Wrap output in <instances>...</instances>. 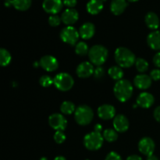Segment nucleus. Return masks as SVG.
<instances>
[{
    "label": "nucleus",
    "mask_w": 160,
    "mask_h": 160,
    "mask_svg": "<svg viewBox=\"0 0 160 160\" xmlns=\"http://www.w3.org/2000/svg\"><path fill=\"white\" fill-rule=\"evenodd\" d=\"M154 118L156 121L160 123V106L156 107L154 110Z\"/></svg>",
    "instance_id": "4c0bfd02"
},
{
    "label": "nucleus",
    "mask_w": 160,
    "mask_h": 160,
    "mask_svg": "<svg viewBox=\"0 0 160 160\" xmlns=\"http://www.w3.org/2000/svg\"><path fill=\"white\" fill-rule=\"evenodd\" d=\"M147 42L152 49L160 50V31H154L150 33L147 38Z\"/></svg>",
    "instance_id": "aec40b11"
},
{
    "label": "nucleus",
    "mask_w": 160,
    "mask_h": 160,
    "mask_svg": "<svg viewBox=\"0 0 160 160\" xmlns=\"http://www.w3.org/2000/svg\"><path fill=\"white\" fill-rule=\"evenodd\" d=\"M128 5L127 0H112L110 4V10L114 15H120L124 12Z\"/></svg>",
    "instance_id": "6ab92c4d"
},
{
    "label": "nucleus",
    "mask_w": 160,
    "mask_h": 160,
    "mask_svg": "<svg viewBox=\"0 0 160 160\" xmlns=\"http://www.w3.org/2000/svg\"><path fill=\"white\" fill-rule=\"evenodd\" d=\"M105 74V70L103 67H98L94 71V76L97 79H101L104 77Z\"/></svg>",
    "instance_id": "473e14b6"
},
{
    "label": "nucleus",
    "mask_w": 160,
    "mask_h": 160,
    "mask_svg": "<svg viewBox=\"0 0 160 160\" xmlns=\"http://www.w3.org/2000/svg\"><path fill=\"white\" fill-rule=\"evenodd\" d=\"M74 117L78 124L81 126H86L88 125L93 120V110L90 106L87 105H81L78 106L75 110Z\"/></svg>",
    "instance_id": "20e7f679"
},
{
    "label": "nucleus",
    "mask_w": 160,
    "mask_h": 160,
    "mask_svg": "<svg viewBox=\"0 0 160 160\" xmlns=\"http://www.w3.org/2000/svg\"><path fill=\"white\" fill-rule=\"evenodd\" d=\"M108 74L109 75L111 78H112L115 81H120L122 80L123 77V70L122 67L119 66H114V67H110L108 70Z\"/></svg>",
    "instance_id": "5701e85b"
},
{
    "label": "nucleus",
    "mask_w": 160,
    "mask_h": 160,
    "mask_svg": "<svg viewBox=\"0 0 160 160\" xmlns=\"http://www.w3.org/2000/svg\"><path fill=\"white\" fill-rule=\"evenodd\" d=\"M147 160H159L157 156H156L155 155H151V156H148L147 158Z\"/></svg>",
    "instance_id": "79ce46f5"
},
{
    "label": "nucleus",
    "mask_w": 160,
    "mask_h": 160,
    "mask_svg": "<svg viewBox=\"0 0 160 160\" xmlns=\"http://www.w3.org/2000/svg\"><path fill=\"white\" fill-rule=\"evenodd\" d=\"M79 31H77L75 28L72 26H67L64 28L60 32V38L65 43L70 45H77L79 38Z\"/></svg>",
    "instance_id": "0eeeda50"
},
{
    "label": "nucleus",
    "mask_w": 160,
    "mask_h": 160,
    "mask_svg": "<svg viewBox=\"0 0 160 160\" xmlns=\"http://www.w3.org/2000/svg\"><path fill=\"white\" fill-rule=\"evenodd\" d=\"M103 138L108 142H113L118 138V134L115 129H106L103 132Z\"/></svg>",
    "instance_id": "bb28decb"
},
{
    "label": "nucleus",
    "mask_w": 160,
    "mask_h": 160,
    "mask_svg": "<svg viewBox=\"0 0 160 160\" xmlns=\"http://www.w3.org/2000/svg\"><path fill=\"white\" fill-rule=\"evenodd\" d=\"M152 78L151 77L147 74H139L134 78V84L135 87L138 88L145 90L148 89L152 84Z\"/></svg>",
    "instance_id": "f3484780"
},
{
    "label": "nucleus",
    "mask_w": 160,
    "mask_h": 160,
    "mask_svg": "<svg viewBox=\"0 0 160 160\" xmlns=\"http://www.w3.org/2000/svg\"><path fill=\"white\" fill-rule=\"evenodd\" d=\"M105 160H122V159L118 153L115 152H111L106 156Z\"/></svg>",
    "instance_id": "72a5a7b5"
},
{
    "label": "nucleus",
    "mask_w": 160,
    "mask_h": 160,
    "mask_svg": "<svg viewBox=\"0 0 160 160\" xmlns=\"http://www.w3.org/2000/svg\"><path fill=\"white\" fill-rule=\"evenodd\" d=\"M54 141L57 144H62L66 140V135L63 131H57L54 134Z\"/></svg>",
    "instance_id": "2f4dec72"
},
{
    "label": "nucleus",
    "mask_w": 160,
    "mask_h": 160,
    "mask_svg": "<svg viewBox=\"0 0 160 160\" xmlns=\"http://www.w3.org/2000/svg\"><path fill=\"white\" fill-rule=\"evenodd\" d=\"M102 2H104V1H106V0H102Z\"/></svg>",
    "instance_id": "49530a36"
},
{
    "label": "nucleus",
    "mask_w": 160,
    "mask_h": 160,
    "mask_svg": "<svg viewBox=\"0 0 160 160\" xmlns=\"http://www.w3.org/2000/svg\"><path fill=\"white\" fill-rule=\"evenodd\" d=\"M40 160H48V159H47V158H45V157H42V158H41Z\"/></svg>",
    "instance_id": "a18cd8bd"
},
{
    "label": "nucleus",
    "mask_w": 160,
    "mask_h": 160,
    "mask_svg": "<svg viewBox=\"0 0 160 160\" xmlns=\"http://www.w3.org/2000/svg\"><path fill=\"white\" fill-rule=\"evenodd\" d=\"M63 5L67 6L68 8H73L77 5L78 0H62Z\"/></svg>",
    "instance_id": "c9c22d12"
},
{
    "label": "nucleus",
    "mask_w": 160,
    "mask_h": 160,
    "mask_svg": "<svg viewBox=\"0 0 160 160\" xmlns=\"http://www.w3.org/2000/svg\"><path fill=\"white\" fill-rule=\"evenodd\" d=\"M54 160H67L65 159V157L63 156H57V157L55 158Z\"/></svg>",
    "instance_id": "37998d69"
},
{
    "label": "nucleus",
    "mask_w": 160,
    "mask_h": 160,
    "mask_svg": "<svg viewBox=\"0 0 160 160\" xmlns=\"http://www.w3.org/2000/svg\"><path fill=\"white\" fill-rule=\"evenodd\" d=\"M113 92L116 98L121 102H124L132 95L133 86L128 80H120L114 85Z\"/></svg>",
    "instance_id": "f03ea898"
},
{
    "label": "nucleus",
    "mask_w": 160,
    "mask_h": 160,
    "mask_svg": "<svg viewBox=\"0 0 160 160\" xmlns=\"http://www.w3.org/2000/svg\"><path fill=\"white\" fill-rule=\"evenodd\" d=\"M95 32V27L91 22H87V23H84L82 26L79 29V34L80 36L83 39H88L92 38L94 36Z\"/></svg>",
    "instance_id": "a211bd4d"
},
{
    "label": "nucleus",
    "mask_w": 160,
    "mask_h": 160,
    "mask_svg": "<svg viewBox=\"0 0 160 160\" xmlns=\"http://www.w3.org/2000/svg\"><path fill=\"white\" fill-rule=\"evenodd\" d=\"M76 110L75 109V105L72 102L65 101L61 104L60 111L62 113L66 114V115H70L73 113Z\"/></svg>",
    "instance_id": "393cba45"
},
{
    "label": "nucleus",
    "mask_w": 160,
    "mask_h": 160,
    "mask_svg": "<svg viewBox=\"0 0 160 160\" xmlns=\"http://www.w3.org/2000/svg\"><path fill=\"white\" fill-rule=\"evenodd\" d=\"M39 63H40V67L42 68L48 72L55 71L59 67V62H58L56 58L52 56H49V55L42 56L39 61Z\"/></svg>",
    "instance_id": "9d476101"
},
{
    "label": "nucleus",
    "mask_w": 160,
    "mask_h": 160,
    "mask_svg": "<svg viewBox=\"0 0 160 160\" xmlns=\"http://www.w3.org/2000/svg\"><path fill=\"white\" fill-rule=\"evenodd\" d=\"M39 83L44 88H48L54 84V80L48 75H43L39 79Z\"/></svg>",
    "instance_id": "c756f323"
},
{
    "label": "nucleus",
    "mask_w": 160,
    "mask_h": 160,
    "mask_svg": "<svg viewBox=\"0 0 160 160\" xmlns=\"http://www.w3.org/2000/svg\"><path fill=\"white\" fill-rule=\"evenodd\" d=\"M11 55L9 52V51H7L5 48H1L0 50V63L2 67H6L8 66L11 62Z\"/></svg>",
    "instance_id": "a878e982"
},
{
    "label": "nucleus",
    "mask_w": 160,
    "mask_h": 160,
    "mask_svg": "<svg viewBox=\"0 0 160 160\" xmlns=\"http://www.w3.org/2000/svg\"><path fill=\"white\" fill-rule=\"evenodd\" d=\"M88 12L92 15H96L99 13L103 9V2L102 0H90L87 3Z\"/></svg>",
    "instance_id": "4be33fe9"
},
{
    "label": "nucleus",
    "mask_w": 160,
    "mask_h": 160,
    "mask_svg": "<svg viewBox=\"0 0 160 160\" xmlns=\"http://www.w3.org/2000/svg\"><path fill=\"white\" fill-rule=\"evenodd\" d=\"M97 112L100 118L105 120H108L115 117L116 109L112 105L105 104L98 107Z\"/></svg>",
    "instance_id": "4468645a"
},
{
    "label": "nucleus",
    "mask_w": 160,
    "mask_h": 160,
    "mask_svg": "<svg viewBox=\"0 0 160 160\" xmlns=\"http://www.w3.org/2000/svg\"><path fill=\"white\" fill-rule=\"evenodd\" d=\"M104 138L101 133L93 131L92 133L86 134L84 138V145L87 149L90 151L98 150L102 146Z\"/></svg>",
    "instance_id": "39448f33"
},
{
    "label": "nucleus",
    "mask_w": 160,
    "mask_h": 160,
    "mask_svg": "<svg viewBox=\"0 0 160 160\" xmlns=\"http://www.w3.org/2000/svg\"><path fill=\"white\" fill-rule=\"evenodd\" d=\"M155 148H156V145H155L154 141L148 137L142 138L138 143V149L140 152L147 156L153 154Z\"/></svg>",
    "instance_id": "9b49d317"
},
{
    "label": "nucleus",
    "mask_w": 160,
    "mask_h": 160,
    "mask_svg": "<svg viewBox=\"0 0 160 160\" xmlns=\"http://www.w3.org/2000/svg\"><path fill=\"white\" fill-rule=\"evenodd\" d=\"M128 1L131 2H137V1H138V0H128Z\"/></svg>",
    "instance_id": "c03bdc74"
},
{
    "label": "nucleus",
    "mask_w": 160,
    "mask_h": 160,
    "mask_svg": "<svg viewBox=\"0 0 160 160\" xmlns=\"http://www.w3.org/2000/svg\"><path fill=\"white\" fill-rule=\"evenodd\" d=\"M93 64L89 62H83L78 66L76 70L77 75L79 78H87L94 73Z\"/></svg>",
    "instance_id": "ddd939ff"
},
{
    "label": "nucleus",
    "mask_w": 160,
    "mask_h": 160,
    "mask_svg": "<svg viewBox=\"0 0 160 160\" xmlns=\"http://www.w3.org/2000/svg\"><path fill=\"white\" fill-rule=\"evenodd\" d=\"M32 0H12V6L20 11L28 10L31 6Z\"/></svg>",
    "instance_id": "b1692460"
},
{
    "label": "nucleus",
    "mask_w": 160,
    "mask_h": 160,
    "mask_svg": "<svg viewBox=\"0 0 160 160\" xmlns=\"http://www.w3.org/2000/svg\"><path fill=\"white\" fill-rule=\"evenodd\" d=\"M115 60L119 67L122 68H128L135 63L136 57L134 53L125 47L117 48L115 51Z\"/></svg>",
    "instance_id": "f257e3e1"
},
{
    "label": "nucleus",
    "mask_w": 160,
    "mask_h": 160,
    "mask_svg": "<svg viewBox=\"0 0 160 160\" xmlns=\"http://www.w3.org/2000/svg\"><path fill=\"white\" fill-rule=\"evenodd\" d=\"M48 123L54 130L63 131L67 128V120L62 114L54 113L48 117Z\"/></svg>",
    "instance_id": "6e6552de"
},
{
    "label": "nucleus",
    "mask_w": 160,
    "mask_h": 160,
    "mask_svg": "<svg viewBox=\"0 0 160 160\" xmlns=\"http://www.w3.org/2000/svg\"><path fill=\"white\" fill-rule=\"evenodd\" d=\"M150 77L153 81H159L160 80V70L159 69H154L150 73Z\"/></svg>",
    "instance_id": "f704fd0d"
},
{
    "label": "nucleus",
    "mask_w": 160,
    "mask_h": 160,
    "mask_svg": "<svg viewBox=\"0 0 160 160\" xmlns=\"http://www.w3.org/2000/svg\"><path fill=\"white\" fill-rule=\"evenodd\" d=\"M54 85L56 88L62 92H67L70 90L74 84L73 78L67 73H59L55 76Z\"/></svg>",
    "instance_id": "423d86ee"
},
{
    "label": "nucleus",
    "mask_w": 160,
    "mask_h": 160,
    "mask_svg": "<svg viewBox=\"0 0 160 160\" xmlns=\"http://www.w3.org/2000/svg\"><path fill=\"white\" fill-rule=\"evenodd\" d=\"M94 130L95 131V132H98V133H101V131H102V127L101 124H99V123H97V124L95 125V127H94Z\"/></svg>",
    "instance_id": "58836bf2"
},
{
    "label": "nucleus",
    "mask_w": 160,
    "mask_h": 160,
    "mask_svg": "<svg viewBox=\"0 0 160 160\" xmlns=\"http://www.w3.org/2000/svg\"><path fill=\"white\" fill-rule=\"evenodd\" d=\"M153 62H154L156 67L160 68V52L155 55V56L153 57Z\"/></svg>",
    "instance_id": "e433bc0d"
},
{
    "label": "nucleus",
    "mask_w": 160,
    "mask_h": 160,
    "mask_svg": "<svg viewBox=\"0 0 160 160\" xmlns=\"http://www.w3.org/2000/svg\"><path fill=\"white\" fill-rule=\"evenodd\" d=\"M113 127L117 132H126L129 128V121L124 115L120 114L114 117Z\"/></svg>",
    "instance_id": "2eb2a0df"
},
{
    "label": "nucleus",
    "mask_w": 160,
    "mask_h": 160,
    "mask_svg": "<svg viewBox=\"0 0 160 160\" xmlns=\"http://www.w3.org/2000/svg\"><path fill=\"white\" fill-rule=\"evenodd\" d=\"M155 102V98L152 94L148 92H142L137 98V103L140 107L144 109L150 108Z\"/></svg>",
    "instance_id": "dca6fc26"
},
{
    "label": "nucleus",
    "mask_w": 160,
    "mask_h": 160,
    "mask_svg": "<svg viewBox=\"0 0 160 160\" xmlns=\"http://www.w3.org/2000/svg\"><path fill=\"white\" fill-rule=\"evenodd\" d=\"M127 160H142V157H140L139 156H137V155H132V156H128Z\"/></svg>",
    "instance_id": "ea45409f"
},
{
    "label": "nucleus",
    "mask_w": 160,
    "mask_h": 160,
    "mask_svg": "<svg viewBox=\"0 0 160 160\" xmlns=\"http://www.w3.org/2000/svg\"><path fill=\"white\" fill-rule=\"evenodd\" d=\"M89 48L87 44L84 42H80L75 45V52L78 56H84L88 53Z\"/></svg>",
    "instance_id": "cd10ccee"
},
{
    "label": "nucleus",
    "mask_w": 160,
    "mask_h": 160,
    "mask_svg": "<svg viewBox=\"0 0 160 160\" xmlns=\"http://www.w3.org/2000/svg\"><path fill=\"white\" fill-rule=\"evenodd\" d=\"M108 55L109 52L107 48L100 45H94L89 49L88 52V57L91 62L98 67H101V65L106 62Z\"/></svg>",
    "instance_id": "7ed1b4c3"
},
{
    "label": "nucleus",
    "mask_w": 160,
    "mask_h": 160,
    "mask_svg": "<svg viewBox=\"0 0 160 160\" xmlns=\"http://www.w3.org/2000/svg\"><path fill=\"white\" fill-rule=\"evenodd\" d=\"M145 21L147 27L152 30H157L159 27V19L154 12H148L145 15Z\"/></svg>",
    "instance_id": "412c9836"
},
{
    "label": "nucleus",
    "mask_w": 160,
    "mask_h": 160,
    "mask_svg": "<svg viewBox=\"0 0 160 160\" xmlns=\"http://www.w3.org/2000/svg\"><path fill=\"white\" fill-rule=\"evenodd\" d=\"M5 6L6 7H9V6H12V0H6V2H5Z\"/></svg>",
    "instance_id": "a19ab883"
},
{
    "label": "nucleus",
    "mask_w": 160,
    "mask_h": 160,
    "mask_svg": "<svg viewBox=\"0 0 160 160\" xmlns=\"http://www.w3.org/2000/svg\"><path fill=\"white\" fill-rule=\"evenodd\" d=\"M79 18V13L78 11L73 8L66 9L61 15L62 23L67 26H71L72 24L76 23Z\"/></svg>",
    "instance_id": "f8f14e48"
},
{
    "label": "nucleus",
    "mask_w": 160,
    "mask_h": 160,
    "mask_svg": "<svg viewBox=\"0 0 160 160\" xmlns=\"http://www.w3.org/2000/svg\"><path fill=\"white\" fill-rule=\"evenodd\" d=\"M136 69L140 73H145L148 69V62L142 58H138L135 61Z\"/></svg>",
    "instance_id": "c85d7f7f"
},
{
    "label": "nucleus",
    "mask_w": 160,
    "mask_h": 160,
    "mask_svg": "<svg viewBox=\"0 0 160 160\" xmlns=\"http://www.w3.org/2000/svg\"><path fill=\"white\" fill-rule=\"evenodd\" d=\"M62 19L58 15H52L48 17V23L52 27H57L60 24Z\"/></svg>",
    "instance_id": "7c9ffc66"
},
{
    "label": "nucleus",
    "mask_w": 160,
    "mask_h": 160,
    "mask_svg": "<svg viewBox=\"0 0 160 160\" xmlns=\"http://www.w3.org/2000/svg\"><path fill=\"white\" fill-rule=\"evenodd\" d=\"M63 2L62 0H44L42 8L46 12L56 15L62 9Z\"/></svg>",
    "instance_id": "1a4fd4ad"
}]
</instances>
